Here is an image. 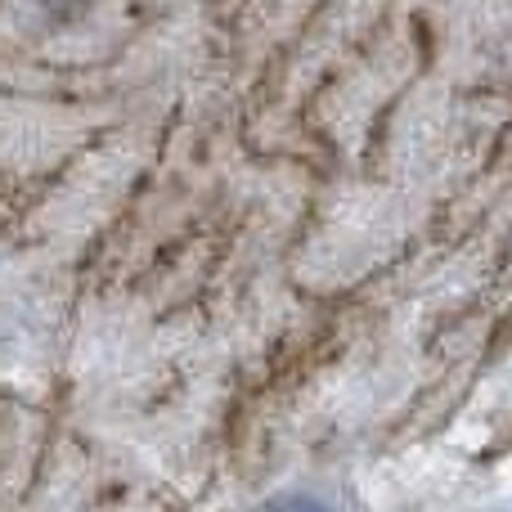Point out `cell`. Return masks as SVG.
<instances>
[{
    "instance_id": "6da1fadb",
    "label": "cell",
    "mask_w": 512,
    "mask_h": 512,
    "mask_svg": "<svg viewBox=\"0 0 512 512\" xmlns=\"http://www.w3.org/2000/svg\"><path fill=\"white\" fill-rule=\"evenodd\" d=\"M252 512H333V504L319 495H306V490H288V495L265 499V504L252 508Z\"/></svg>"
}]
</instances>
